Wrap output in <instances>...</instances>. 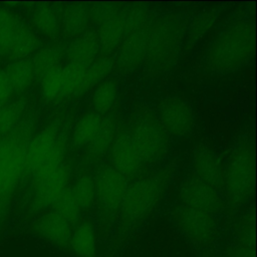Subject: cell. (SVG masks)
<instances>
[{
    "instance_id": "5b68a950",
    "label": "cell",
    "mask_w": 257,
    "mask_h": 257,
    "mask_svg": "<svg viewBox=\"0 0 257 257\" xmlns=\"http://www.w3.org/2000/svg\"><path fill=\"white\" fill-rule=\"evenodd\" d=\"M131 135L143 163H155L168 152L169 136L163 130L159 120L153 117H145L139 120Z\"/></svg>"
},
{
    "instance_id": "d590c367",
    "label": "cell",
    "mask_w": 257,
    "mask_h": 257,
    "mask_svg": "<svg viewBox=\"0 0 257 257\" xmlns=\"http://www.w3.org/2000/svg\"><path fill=\"white\" fill-rule=\"evenodd\" d=\"M12 93L13 92L10 88L5 72L2 68H0V106L8 101Z\"/></svg>"
},
{
    "instance_id": "ffe728a7",
    "label": "cell",
    "mask_w": 257,
    "mask_h": 257,
    "mask_svg": "<svg viewBox=\"0 0 257 257\" xmlns=\"http://www.w3.org/2000/svg\"><path fill=\"white\" fill-rule=\"evenodd\" d=\"M23 23L11 11L0 8V56L9 58Z\"/></svg>"
},
{
    "instance_id": "52a82bcc",
    "label": "cell",
    "mask_w": 257,
    "mask_h": 257,
    "mask_svg": "<svg viewBox=\"0 0 257 257\" xmlns=\"http://www.w3.org/2000/svg\"><path fill=\"white\" fill-rule=\"evenodd\" d=\"M178 200L182 206L212 215L219 213L224 205L223 198L217 190L195 177L182 182L178 190Z\"/></svg>"
},
{
    "instance_id": "ac0fdd59",
    "label": "cell",
    "mask_w": 257,
    "mask_h": 257,
    "mask_svg": "<svg viewBox=\"0 0 257 257\" xmlns=\"http://www.w3.org/2000/svg\"><path fill=\"white\" fill-rule=\"evenodd\" d=\"M120 11L112 18L100 24L98 32L96 33L100 49L106 52H110L119 47L123 39L127 36Z\"/></svg>"
},
{
    "instance_id": "5bb4252c",
    "label": "cell",
    "mask_w": 257,
    "mask_h": 257,
    "mask_svg": "<svg viewBox=\"0 0 257 257\" xmlns=\"http://www.w3.org/2000/svg\"><path fill=\"white\" fill-rule=\"evenodd\" d=\"M193 169L198 180L218 191L223 188L224 165L215 151L208 147L199 148L193 160Z\"/></svg>"
},
{
    "instance_id": "603a6c76",
    "label": "cell",
    "mask_w": 257,
    "mask_h": 257,
    "mask_svg": "<svg viewBox=\"0 0 257 257\" xmlns=\"http://www.w3.org/2000/svg\"><path fill=\"white\" fill-rule=\"evenodd\" d=\"M113 68V60L110 57L102 56L96 58L84 71L82 80L76 89L73 97H77L88 91L107 78Z\"/></svg>"
},
{
    "instance_id": "4fadbf2b",
    "label": "cell",
    "mask_w": 257,
    "mask_h": 257,
    "mask_svg": "<svg viewBox=\"0 0 257 257\" xmlns=\"http://www.w3.org/2000/svg\"><path fill=\"white\" fill-rule=\"evenodd\" d=\"M72 230V225L54 210L43 214L33 224L37 236L62 248L69 245Z\"/></svg>"
},
{
    "instance_id": "7c38bea8",
    "label": "cell",
    "mask_w": 257,
    "mask_h": 257,
    "mask_svg": "<svg viewBox=\"0 0 257 257\" xmlns=\"http://www.w3.org/2000/svg\"><path fill=\"white\" fill-rule=\"evenodd\" d=\"M59 130L60 121L56 119L32 137L26 148L25 173L32 174L39 164L51 153L60 137Z\"/></svg>"
},
{
    "instance_id": "4dcf8cb0",
    "label": "cell",
    "mask_w": 257,
    "mask_h": 257,
    "mask_svg": "<svg viewBox=\"0 0 257 257\" xmlns=\"http://www.w3.org/2000/svg\"><path fill=\"white\" fill-rule=\"evenodd\" d=\"M63 65L49 71L40 78L41 95L46 102L63 100Z\"/></svg>"
},
{
    "instance_id": "d6986e66",
    "label": "cell",
    "mask_w": 257,
    "mask_h": 257,
    "mask_svg": "<svg viewBox=\"0 0 257 257\" xmlns=\"http://www.w3.org/2000/svg\"><path fill=\"white\" fill-rule=\"evenodd\" d=\"M69 245L76 257H96V233L92 224H78L72 230Z\"/></svg>"
},
{
    "instance_id": "f546056e",
    "label": "cell",
    "mask_w": 257,
    "mask_h": 257,
    "mask_svg": "<svg viewBox=\"0 0 257 257\" xmlns=\"http://www.w3.org/2000/svg\"><path fill=\"white\" fill-rule=\"evenodd\" d=\"M27 102L20 98L0 106V136L6 137L22 119Z\"/></svg>"
},
{
    "instance_id": "7402d4cb",
    "label": "cell",
    "mask_w": 257,
    "mask_h": 257,
    "mask_svg": "<svg viewBox=\"0 0 257 257\" xmlns=\"http://www.w3.org/2000/svg\"><path fill=\"white\" fill-rule=\"evenodd\" d=\"M12 92H21L28 88L35 78L31 59L13 60L4 70Z\"/></svg>"
},
{
    "instance_id": "d4e9b609",
    "label": "cell",
    "mask_w": 257,
    "mask_h": 257,
    "mask_svg": "<svg viewBox=\"0 0 257 257\" xmlns=\"http://www.w3.org/2000/svg\"><path fill=\"white\" fill-rule=\"evenodd\" d=\"M30 18L34 27L43 35L50 38L58 35L60 30L59 17L56 11L49 5L40 4L33 8Z\"/></svg>"
},
{
    "instance_id": "9a60e30c",
    "label": "cell",
    "mask_w": 257,
    "mask_h": 257,
    "mask_svg": "<svg viewBox=\"0 0 257 257\" xmlns=\"http://www.w3.org/2000/svg\"><path fill=\"white\" fill-rule=\"evenodd\" d=\"M149 30L147 28L128 34L119 45L117 65L123 70H133L139 67L148 54Z\"/></svg>"
},
{
    "instance_id": "8992f818",
    "label": "cell",
    "mask_w": 257,
    "mask_h": 257,
    "mask_svg": "<svg viewBox=\"0 0 257 257\" xmlns=\"http://www.w3.org/2000/svg\"><path fill=\"white\" fill-rule=\"evenodd\" d=\"M173 219L183 234L194 243H210L217 235V222L212 214L179 205L174 208Z\"/></svg>"
},
{
    "instance_id": "836d02e7",
    "label": "cell",
    "mask_w": 257,
    "mask_h": 257,
    "mask_svg": "<svg viewBox=\"0 0 257 257\" xmlns=\"http://www.w3.org/2000/svg\"><path fill=\"white\" fill-rule=\"evenodd\" d=\"M120 12L124 21L127 35L133 32L145 29L150 19V13L148 9L140 6L125 8Z\"/></svg>"
},
{
    "instance_id": "7a4b0ae2",
    "label": "cell",
    "mask_w": 257,
    "mask_h": 257,
    "mask_svg": "<svg viewBox=\"0 0 257 257\" xmlns=\"http://www.w3.org/2000/svg\"><path fill=\"white\" fill-rule=\"evenodd\" d=\"M253 49V33L250 24L237 22L213 41L207 54V63L216 72H232L243 66Z\"/></svg>"
},
{
    "instance_id": "8d00e7d4",
    "label": "cell",
    "mask_w": 257,
    "mask_h": 257,
    "mask_svg": "<svg viewBox=\"0 0 257 257\" xmlns=\"http://www.w3.org/2000/svg\"><path fill=\"white\" fill-rule=\"evenodd\" d=\"M2 139H3V138L0 136V142H1V140H2Z\"/></svg>"
},
{
    "instance_id": "6da1fadb",
    "label": "cell",
    "mask_w": 257,
    "mask_h": 257,
    "mask_svg": "<svg viewBox=\"0 0 257 257\" xmlns=\"http://www.w3.org/2000/svg\"><path fill=\"white\" fill-rule=\"evenodd\" d=\"M34 126L33 118H22L0 142V224L25 173L26 148L33 137Z\"/></svg>"
},
{
    "instance_id": "e0dca14e",
    "label": "cell",
    "mask_w": 257,
    "mask_h": 257,
    "mask_svg": "<svg viewBox=\"0 0 257 257\" xmlns=\"http://www.w3.org/2000/svg\"><path fill=\"white\" fill-rule=\"evenodd\" d=\"M178 39V28L176 24L164 22L159 24L154 31H149L148 54L151 58H162L168 54L176 45Z\"/></svg>"
},
{
    "instance_id": "9c48e42d",
    "label": "cell",
    "mask_w": 257,
    "mask_h": 257,
    "mask_svg": "<svg viewBox=\"0 0 257 257\" xmlns=\"http://www.w3.org/2000/svg\"><path fill=\"white\" fill-rule=\"evenodd\" d=\"M69 177L70 168L63 163L53 174L33 186L34 193L29 204V211L37 213L52 207L58 197L67 188Z\"/></svg>"
},
{
    "instance_id": "8fae6325",
    "label": "cell",
    "mask_w": 257,
    "mask_h": 257,
    "mask_svg": "<svg viewBox=\"0 0 257 257\" xmlns=\"http://www.w3.org/2000/svg\"><path fill=\"white\" fill-rule=\"evenodd\" d=\"M112 168L125 178L136 176L142 169L143 161L139 155L131 133L117 136L110 147Z\"/></svg>"
},
{
    "instance_id": "f1b7e54d",
    "label": "cell",
    "mask_w": 257,
    "mask_h": 257,
    "mask_svg": "<svg viewBox=\"0 0 257 257\" xmlns=\"http://www.w3.org/2000/svg\"><path fill=\"white\" fill-rule=\"evenodd\" d=\"M115 139V123L112 117H103L102 124L93 138V140L86 146L87 154L91 158H99L104 155L111 147Z\"/></svg>"
},
{
    "instance_id": "2e32d148",
    "label": "cell",
    "mask_w": 257,
    "mask_h": 257,
    "mask_svg": "<svg viewBox=\"0 0 257 257\" xmlns=\"http://www.w3.org/2000/svg\"><path fill=\"white\" fill-rule=\"evenodd\" d=\"M100 50L96 33L86 31L75 37L68 45L65 56L67 63L87 68L95 59Z\"/></svg>"
},
{
    "instance_id": "4316f807",
    "label": "cell",
    "mask_w": 257,
    "mask_h": 257,
    "mask_svg": "<svg viewBox=\"0 0 257 257\" xmlns=\"http://www.w3.org/2000/svg\"><path fill=\"white\" fill-rule=\"evenodd\" d=\"M65 148H66L65 141L60 135L51 153L39 164V166L31 174L33 186H35L40 181L47 178L48 176L53 174L57 169L60 168V166L64 163Z\"/></svg>"
},
{
    "instance_id": "e575fe53",
    "label": "cell",
    "mask_w": 257,
    "mask_h": 257,
    "mask_svg": "<svg viewBox=\"0 0 257 257\" xmlns=\"http://www.w3.org/2000/svg\"><path fill=\"white\" fill-rule=\"evenodd\" d=\"M120 8L116 4L112 3H96L88 8V17L95 24H102L106 20L112 18L118 12Z\"/></svg>"
},
{
    "instance_id": "83f0119b",
    "label": "cell",
    "mask_w": 257,
    "mask_h": 257,
    "mask_svg": "<svg viewBox=\"0 0 257 257\" xmlns=\"http://www.w3.org/2000/svg\"><path fill=\"white\" fill-rule=\"evenodd\" d=\"M64 51L59 46H50L38 50L31 59L35 77L40 79L49 71L61 66Z\"/></svg>"
},
{
    "instance_id": "3957f363",
    "label": "cell",
    "mask_w": 257,
    "mask_h": 257,
    "mask_svg": "<svg viewBox=\"0 0 257 257\" xmlns=\"http://www.w3.org/2000/svg\"><path fill=\"white\" fill-rule=\"evenodd\" d=\"M255 166L251 145L240 143L230 154L224 167V182L226 197L230 204L243 206L251 198L254 190Z\"/></svg>"
},
{
    "instance_id": "44dd1931",
    "label": "cell",
    "mask_w": 257,
    "mask_h": 257,
    "mask_svg": "<svg viewBox=\"0 0 257 257\" xmlns=\"http://www.w3.org/2000/svg\"><path fill=\"white\" fill-rule=\"evenodd\" d=\"M103 116L95 111L83 113L76 121L71 136L74 147L81 148L87 146L98 133L102 124Z\"/></svg>"
},
{
    "instance_id": "cb8c5ba5",
    "label": "cell",
    "mask_w": 257,
    "mask_h": 257,
    "mask_svg": "<svg viewBox=\"0 0 257 257\" xmlns=\"http://www.w3.org/2000/svg\"><path fill=\"white\" fill-rule=\"evenodd\" d=\"M88 20V8L84 4H71L64 9L60 25L67 37H77L86 29Z\"/></svg>"
},
{
    "instance_id": "277c9868",
    "label": "cell",
    "mask_w": 257,
    "mask_h": 257,
    "mask_svg": "<svg viewBox=\"0 0 257 257\" xmlns=\"http://www.w3.org/2000/svg\"><path fill=\"white\" fill-rule=\"evenodd\" d=\"M168 183L169 175L159 172L128 185L119 208L123 221L137 223L148 217L160 203Z\"/></svg>"
},
{
    "instance_id": "1f68e13d",
    "label": "cell",
    "mask_w": 257,
    "mask_h": 257,
    "mask_svg": "<svg viewBox=\"0 0 257 257\" xmlns=\"http://www.w3.org/2000/svg\"><path fill=\"white\" fill-rule=\"evenodd\" d=\"M70 190L81 210L89 209L96 199L94 179L90 175H82L77 178Z\"/></svg>"
},
{
    "instance_id": "30bf717a",
    "label": "cell",
    "mask_w": 257,
    "mask_h": 257,
    "mask_svg": "<svg viewBox=\"0 0 257 257\" xmlns=\"http://www.w3.org/2000/svg\"><path fill=\"white\" fill-rule=\"evenodd\" d=\"M159 116V122L168 136L185 137L193 127V110L180 98L167 99L161 106Z\"/></svg>"
},
{
    "instance_id": "d6a6232c",
    "label": "cell",
    "mask_w": 257,
    "mask_h": 257,
    "mask_svg": "<svg viewBox=\"0 0 257 257\" xmlns=\"http://www.w3.org/2000/svg\"><path fill=\"white\" fill-rule=\"evenodd\" d=\"M52 208L65 220H67L72 226L77 224L80 217L81 209L76 203L69 187H67L58 197Z\"/></svg>"
},
{
    "instance_id": "ba28073f",
    "label": "cell",
    "mask_w": 257,
    "mask_h": 257,
    "mask_svg": "<svg viewBox=\"0 0 257 257\" xmlns=\"http://www.w3.org/2000/svg\"><path fill=\"white\" fill-rule=\"evenodd\" d=\"M94 185L95 197L100 206L108 212L117 211L128 186L126 178L114 168L105 167L98 172Z\"/></svg>"
},
{
    "instance_id": "484cf974",
    "label": "cell",
    "mask_w": 257,
    "mask_h": 257,
    "mask_svg": "<svg viewBox=\"0 0 257 257\" xmlns=\"http://www.w3.org/2000/svg\"><path fill=\"white\" fill-rule=\"evenodd\" d=\"M118 96V83L114 78H106L93 90L91 104L93 111L104 114L114 105Z\"/></svg>"
}]
</instances>
